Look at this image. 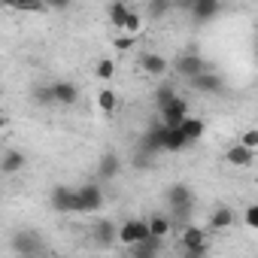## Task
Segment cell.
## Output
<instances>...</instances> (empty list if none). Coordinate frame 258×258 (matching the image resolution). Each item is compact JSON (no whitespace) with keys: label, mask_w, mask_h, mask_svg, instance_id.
Returning <instances> with one entry per match:
<instances>
[{"label":"cell","mask_w":258,"mask_h":258,"mask_svg":"<svg viewBox=\"0 0 258 258\" xmlns=\"http://www.w3.org/2000/svg\"><path fill=\"white\" fill-rule=\"evenodd\" d=\"M158 112H161V127H179L188 112V100L179 97L173 88H158Z\"/></svg>","instance_id":"obj_1"},{"label":"cell","mask_w":258,"mask_h":258,"mask_svg":"<svg viewBox=\"0 0 258 258\" xmlns=\"http://www.w3.org/2000/svg\"><path fill=\"white\" fill-rule=\"evenodd\" d=\"M73 191H76V213L91 216V213H97L103 207V188L97 182H85V185H79Z\"/></svg>","instance_id":"obj_2"},{"label":"cell","mask_w":258,"mask_h":258,"mask_svg":"<svg viewBox=\"0 0 258 258\" xmlns=\"http://www.w3.org/2000/svg\"><path fill=\"white\" fill-rule=\"evenodd\" d=\"M149 237V231H146V219H124L121 225H118V231H115V243H121V246H137V243H143Z\"/></svg>","instance_id":"obj_3"},{"label":"cell","mask_w":258,"mask_h":258,"mask_svg":"<svg viewBox=\"0 0 258 258\" xmlns=\"http://www.w3.org/2000/svg\"><path fill=\"white\" fill-rule=\"evenodd\" d=\"M13 252H19V258L25 255H40L43 252V240L37 231H16L13 234Z\"/></svg>","instance_id":"obj_4"},{"label":"cell","mask_w":258,"mask_h":258,"mask_svg":"<svg viewBox=\"0 0 258 258\" xmlns=\"http://www.w3.org/2000/svg\"><path fill=\"white\" fill-rule=\"evenodd\" d=\"M167 204H170L173 216H185V213L191 210V188L182 185V182L170 185V188H167Z\"/></svg>","instance_id":"obj_5"},{"label":"cell","mask_w":258,"mask_h":258,"mask_svg":"<svg viewBox=\"0 0 258 258\" xmlns=\"http://www.w3.org/2000/svg\"><path fill=\"white\" fill-rule=\"evenodd\" d=\"M49 204L55 213H76V191L70 185H55L49 195Z\"/></svg>","instance_id":"obj_6"},{"label":"cell","mask_w":258,"mask_h":258,"mask_svg":"<svg viewBox=\"0 0 258 258\" xmlns=\"http://www.w3.org/2000/svg\"><path fill=\"white\" fill-rule=\"evenodd\" d=\"M52 100L61 103V106H73L79 100V85L70 82V79H58L52 82Z\"/></svg>","instance_id":"obj_7"},{"label":"cell","mask_w":258,"mask_h":258,"mask_svg":"<svg viewBox=\"0 0 258 258\" xmlns=\"http://www.w3.org/2000/svg\"><path fill=\"white\" fill-rule=\"evenodd\" d=\"M207 228L201 225H185L179 234V249H207Z\"/></svg>","instance_id":"obj_8"},{"label":"cell","mask_w":258,"mask_h":258,"mask_svg":"<svg viewBox=\"0 0 258 258\" xmlns=\"http://www.w3.org/2000/svg\"><path fill=\"white\" fill-rule=\"evenodd\" d=\"M176 70L185 76V79H195V76H201L204 70H210L207 67V61L201 58V55H195V52H185V55H179V61H176Z\"/></svg>","instance_id":"obj_9"},{"label":"cell","mask_w":258,"mask_h":258,"mask_svg":"<svg viewBox=\"0 0 258 258\" xmlns=\"http://www.w3.org/2000/svg\"><path fill=\"white\" fill-rule=\"evenodd\" d=\"M25 164H28V158H25V152L16 149V146L0 155V173H4V176H13V173L25 170Z\"/></svg>","instance_id":"obj_10"},{"label":"cell","mask_w":258,"mask_h":258,"mask_svg":"<svg viewBox=\"0 0 258 258\" xmlns=\"http://www.w3.org/2000/svg\"><path fill=\"white\" fill-rule=\"evenodd\" d=\"M204 118H198V115H185L182 118V124H179V134H182V140L191 146V143H198L201 137H204Z\"/></svg>","instance_id":"obj_11"},{"label":"cell","mask_w":258,"mask_h":258,"mask_svg":"<svg viewBox=\"0 0 258 258\" xmlns=\"http://www.w3.org/2000/svg\"><path fill=\"white\" fill-rule=\"evenodd\" d=\"M170 228H173V219H170V216L155 213V216H149V219H146V231H149V237H152V240H161V243H164V237L170 234Z\"/></svg>","instance_id":"obj_12"},{"label":"cell","mask_w":258,"mask_h":258,"mask_svg":"<svg viewBox=\"0 0 258 258\" xmlns=\"http://www.w3.org/2000/svg\"><path fill=\"white\" fill-rule=\"evenodd\" d=\"M115 231H118V225L112 219H97L91 234H94V243L97 246H112L115 243Z\"/></svg>","instance_id":"obj_13"},{"label":"cell","mask_w":258,"mask_h":258,"mask_svg":"<svg viewBox=\"0 0 258 258\" xmlns=\"http://www.w3.org/2000/svg\"><path fill=\"white\" fill-rule=\"evenodd\" d=\"M219 13H222V4H219V0H195V4H191L195 22H213Z\"/></svg>","instance_id":"obj_14"},{"label":"cell","mask_w":258,"mask_h":258,"mask_svg":"<svg viewBox=\"0 0 258 258\" xmlns=\"http://www.w3.org/2000/svg\"><path fill=\"white\" fill-rule=\"evenodd\" d=\"M121 173V158L115 152H103L100 161H97V176L100 179H115Z\"/></svg>","instance_id":"obj_15"},{"label":"cell","mask_w":258,"mask_h":258,"mask_svg":"<svg viewBox=\"0 0 258 258\" xmlns=\"http://www.w3.org/2000/svg\"><path fill=\"white\" fill-rule=\"evenodd\" d=\"M161 124V121H158ZM188 143L182 140L179 127H161V152H182Z\"/></svg>","instance_id":"obj_16"},{"label":"cell","mask_w":258,"mask_h":258,"mask_svg":"<svg viewBox=\"0 0 258 258\" xmlns=\"http://www.w3.org/2000/svg\"><path fill=\"white\" fill-rule=\"evenodd\" d=\"M191 85H195L198 91L216 94V91H222V76H219V73H213V70H204L201 76H195V79H191Z\"/></svg>","instance_id":"obj_17"},{"label":"cell","mask_w":258,"mask_h":258,"mask_svg":"<svg viewBox=\"0 0 258 258\" xmlns=\"http://www.w3.org/2000/svg\"><path fill=\"white\" fill-rule=\"evenodd\" d=\"M234 210L231 207H216L213 213H210V231H228L231 225H234Z\"/></svg>","instance_id":"obj_18"},{"label":"cell","mask_w":258,"mask_h":258,"mask_svg":"<svg viewBox=\"0 0 258 258\" xmlns=\"http://www.w3.org/2000/svg\"><path fill=\"white\" fill-rule=\"evenodd\" d=\"M140 67H143V73H149V76L167 73V61H164L161 55H155V52H143V55H140Z\"/></svg>","instance_id":"obj_19"},{"label":"cell","mask_w":258,"mask_h":258,"mask_svg":"<svg viewBox=\"0 0 258 258\" xmlns=\"http://www.w3.org/2000/svg\"><path fill=\"white\" fill-rule=\"evenodd\" d=\"M252 158H255V152L243 149L240 143H234V146L225 152V161H228V164H234V167H249V164H252Z\"/></svg>","instance_id":"obj_20"},{"label":"cell","mask_w":258,"mask_h":258,"mask_svg":"<svg viewBox=\"0 0 258 258\" xmlns=\"http://www.w3.org/2000/svg\"><path fill=\"white\" fill-rule=\"evenodd\" d=\"M131 252H134V258H158V252H161V240H152V237H146L143 243L131 246Z\"/></svg>","instance_id":"obj_21"},{"label":"cell","mask_w":258,"mask_h":258,"mask_svg":"<svg viewBox=\"0 0 258 258\" xmlns=\"http://www.w3.org/2000/svg\"><path fill=\"white\" fill-rule=\"evenodd\" d=\"M97 109L106 112V115H112V112L118 109V94H115L112 88H100V94H97Z\"/></svg>","instance_id":"obj_22"},{"label":"cell","mask_w":258,"mask_h":258,"mask_svg":"<svg viewBox=\"0 0 258 258\" xmlns=\"http://www.w3.org/2000/svg\"><path fill=\"white\" fill-rule=\"evenodd\" d=\"M121 31H124V37H134L137 40V34L143 31V16L137 10H131V13H127V19H124V25H121Z\"/></svg>","instance_id":"obj_23"},{"label":"cell","mask_w":258,"mask_h":258,"mask_svg":"<svg viewBox=\"0 0 258 258\" xmlns=\"http://www.w3.org/2000/svg\"><path fill=\"white\" fill-rule=\"evenodd\" d=\"M127 13H131V7H127V4H121V0L109 7V22H112V28H115V31H121V25H124Z\"/></svg>","instance_id":"obj_24"},{"label":"cell","mask_w":258,"mask_h":258,"mask_svg":"<svg viewBox=\"0 0 258 258\" xmlns=\"http://www.w3.org/2000/svg\"><path fill=\"white\" fill-rule=\"evenodd\" d=\"M94 73H97V79H103V82L112 79V76H115V61H112V58H100L97 67H94Z\"/></svg>","instance_id":"obj_25"},{"label":"cell","mask_w":258,"mask_h":258,"mask_svg":"<svg viewBox=\"0 0 258 258\" xmlns=\"http://www.w3.org/2000/svg\"><path fill=\"white\" fill-rule=\"evenodd\" d=\"M240 146H243V149H249V152H255V149H258V131H255V127L243 131V140H240Z\"/></svg>","instance_id":"obj_26"},{"label":"cell","mask_w":258,"mask_h":258,"mask_svg":"<svg viewBox=\"0 0 258 258\" xmlns=\"http://www.w3.org/2000/svg\"><path fill=\"white\" fill-rule=\"evenodd\" d=\"M243 225L252 228V231L258 228V207H255V204H249V207L243 210Z\"/></svg>","instance_id":"obj_27"},{"label":"cell","mask_w":258,"mask_h":258,"mask_svg":"<svg viewBox=\"0 0 258 258\" xmlns=\"http://www.w3.org/2000/svg\"><path fill=\"white\" fill-rule=\"evenodd\" d=\"M34 100H37V103H43V106L55 103V100H52V85H40V88L34 91Z\"/></svg>","instance_id":"obj_28"},{"label":"cell","mask_w":258,"mask_h":258,"mask_svg":"<svg viewBox=\"0 0 258 258\" xmlns=\"http://www.w3.org/2000/svg\"><path fill=\"white\" fill-rule=\"evenodd\" d=\"M179 255L182 258H207L210 255V246L207 249H179Z\"/></svg>","instance_id":"obj_29"},{"label":"cell","mask_w":258,"mask_h":258,"mask_svg":"<svg viewBox=\"0 0 258 258\" xmlns=\"http://www.w3.org/2000/svg\"><path fill=\"white\" fill-rule=\"evenodd\" d=\"M167 13V4L161 0V4H149V16H164Z\"/></svg>","instance_id":"obj_30"},{"label":"cell","mask_w":258,"mask_h":258,"mask_svg":"<svg viewBox=\"0 0 258 258\" xmlns=\"http://www.w3.org/2000/svg\"><path fill=\"white\" fill-rule=\"evenodd\" d=\"M134 43H137L134 37H118V40H115V49H131Z\"/></svg>","instance_id":"obj_31"},{"label":"cell","mask_w":258,"mask_h":258,"mask_svg":"<svg viewBox=\"0 0 258 258\" xmlns=\"http://www.w3.org/2000/svg\"><path fill=\"white\" fill-rule=\"evenodd\" d=\"M7 124H10V118L4 115V109H0V131H4V127H7Z\"/></svg>","instance_id":"obj_32"},{"label":"cell","mask_w":258,"mask_h":258,"mask_svg":"<svg viewBox=\"0 0 258 258\" xmlns=\"http://www.w3.org/2000/svg\"><path fill=\"white\" fill-rule=\"evenodd\" d=\"M25 258H43V255H25Z\"/></svg>","instance_id":"obj_33"}]
</instances>
